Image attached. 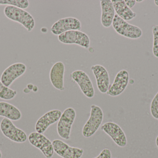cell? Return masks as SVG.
I'll return each instance as SVG.
<instances>
[{
  "label": "cell",
  "instance_id": "obj_1",
  "mask_svg": "<svg viewBox=\"0 0 158 158\" xmlns=\"http://www.w3.org/2000/svg\"><path fill=\"white\" fill-rule=\"evenodd\" d=\"M4 14L7 18L21 24L28 32H31L35 27V19L25 9L12 6H6L4 9Z\"/></svg>",
  "mask_w": 158,
  "mask_h": 158
},
{
  "label": "cell",
  "instance_id": "obj_2",
  "mask_svg": "<svg viewBox=\"0 0 158 158\" xmlns=\"http://www.w3.org/2000/svg\"><path fill=\"white\" fill-rule=\"evenodd\" d=\"M104 117L103 110L100 107L93 105L91 106L90 115L82 129V135L85 138L93 136L97 131Z\"/></svg>",
  "mask_w": 158,
  "mask_h": 158
},
{
  "label": "cell",
  "instance_id": "obj_3",
  "mask_svg": "<svg viewBox=\"0 0 158 158\" xmlns=\"http://www.w3.org/2000/svg\"><path fill=\"white\" fill-rule=\"evenodd\" d=\"M112 25L118 34L129 39H139L143 34V32L140 28L130 24L117 14L114 17Z\"/></svg>",
  "mask_w": 158,
  "mask_h": 158
},
{
  "label": "cell",
  "instance_id": "obj_4",
  "mask_svg": "<svg viewBox=\"0 0 158 158\" xmlns=\"http://www.w3.org/2000/svg\"><path fill=\"white\" fill-rule=\"evenodd\" d=\"M76 117V110L73 108H68L64 110L57 125V132L60 137L66 140L70 139L71 128Z\"/></svg>",
  "mask_w": 158,
  "mask_h": 158
},
{
  "label": "cell",
  "instance_id": "obj_5",
  "mask_svg": "<svg viewBox=\"0 0 158 158\" xmlns=\"http://www.w3.org/2000/svg\"><path fill=\"white\" fill-rule=\"evenodd\" d=\"M0 130L6 138L16 143H24L27 141V134L21 129L17 128L8 119L4 118L0 123Z\"/></svg>",
  "mask_w": 158,
  "mask_h": 158
},
{
  "label": "cell",
  "instance_id": "obj_6",
  "mask_svg": "<svg viewBox=\"0 0 158 158\" xmlns=\"http://www.w3.org/2000/svg\"><path fill=\"white\" fill-rule=\"evenodd\" d=\"M58 41L64 44H76L83 48L88 49L90 45L89 36L80 30L66 32L58 36Z\"/></svg>",
  "mask_w": 158,
  "mask_h": 158
},
{
  "label": "cell",
  "instance_id": "obj_7",
  "mask_svg": "<svg viewBox=\"0 0 158 158\" xmlns=\"http://www.w3.org/2000/svg\"><path fill=\"white\" fill-rule=\"evenodd\" d=\"M31 145L40 149L46 158H52L53 156L52 143L42 134L37 132L31 133L28 137Z\"/></svg>",
  "mask_w": 158,
  "mask_h": 158
},
{
  "label": "cell",
  "instance_id": "obj_8",
  "mask_svg": "<svg viewBox=\"0 0 158 158\" xmlns=\"http://www.w3.org/2000/svg\"><path fill=\"white\" fill-rule=\"evenodd\" d=\"M73 81L77 83L83 94L88 98H92L95 95V91L92 81L88 75L81 70H76L70 74Z\"/></svg>",
  "mask_w": 158,
  "mask_h": 158
},
{
  "label": "cell",
  "instance_id": "obj_9",
  "mask_svg": "<svg viewBox=\"0 0 158 158\" xmlns=\"http://www.w3.org/2000/svg\"><path fill=\"white\" fill-rule=\"evenodd\" d=\"M81 24L78 19L73 17L60 19L51 27V32L55 35H59L71 30H81Z\"/></svg>",
  "mask_w": 158,
  "mask_h": 158
},
{
  "label": "cell",
  "instance_id": "obj_10",
  "mask_svg": "<svg viewBox=\"0 0 158 158\" xmlns=\"http://www.w3.org/2000/svg\"><path fill=\"white\" fill-rule=\"evenodd\" d=\"M27 66L22 63H16L6 68L1 75L0 80L6 87H9L14 81L25 74Z\"/></svg>",
  "mask_w": 158,
  "mask_h": 158
},
{
  "label": "cell",
  "instance_id": "obj_11",
  "mask_svg": "<svg viewBox=\"0 0 158 158\" xmlns=\"http://www.w3.org/2000/svg\"><path fill=\"white\" fill-rule=\"evenodd\" d=\"M101 130L109 135L118 146L124 147L127 145V140L125 134L117 123L106 122L102 125Z\"/></svg>",
  "mask_w": 158,
  "mask_h": 158
},
{
  "label": "cell",
  "instance_id": "obj_12",
  "mask_svg": "<svg viewBox=\"0 0 158 158\" xmlns=\"http://www.w3.org/2000/svg\"><path fill=\"white\" fill-rule=\"evenodd\" d=\"M52 145L54 152L63 158H81L83 155V149L70 147L58 139L54 140Z\"/></svg>",
  "mask_w": 158,
  "mask_h": 158
},
{
  "label": "cell",
  "instance_id": "obj_13",
  "mask_svg": "<svg viewBox=\"0 0 158 158\" xmlns=\"http://www.w3.org/2000/svg\"><path fill=\"white\" fill-rule=\"evenodd\" d=\"M129 79V74L127 70H120L116 75L113 83L109 86L107 94L113 97L121 94L128 85Z\"/></svg>",
  "mask_w": 158,
  "mask_h": 158
},
{
  "label": "cell",
  "instance_id": "obj_14",
  "mask_svg": "<svg viewBox=\"0 0 158 158\" xmlns=\"http://www.w3.org/2000/svg\"><path fill=\"white\" fill-rule=\"evenodd\" d=\"M62 114L59 109H53L46 112L36 122L35 127L36 132L43 134L51 125L59 121Z\"/></svg>",
  "mask_w": 158,
  "mask_h": 158
},
{
  "label": "cell",
  "instance_id": "obj_15",
  "mask_svg": "<svg viewBox=\"0 0 158 158\" xmlns=\"http://www.w3.org/2000/svg\"><path fill=\"white\" fill-rule=\"evenodd\" d=\"M96 81L98 91L103 94L106 93L110 86V77L106 69L100 65H96L91 67Z\"/></svg>",
  "mask_w": 158,
  "mask_h": 158
},
{
  "label": "cell",
  "instance_id": "obj_16",
  "mask_svg": "<svg viewBox=\"0 0 158 158\" xmlns=\"http://www.w3.org/2000/svg\"><path fill=\"white\" fill-rule=\"evenodd\" d=\"M65 65L63 62L58 61L54 64L50 71V79L52 85L60 91L64 90V76Z\"/></svg>",
  "mask_w": 158,
  "mask_h": 158
},
{
  "label": "cell",
  "instance_id": "obj_17",
  "mask_svg": "<svg viewBox=\"0 0 158 158\" xmlns=\"http://www.w3.org/2000/svg\"><path fill=\"white\" fill-rule=\"evenodd\" d=\"M101 8V23L106 28L112 25L115 15V10L111 0L100 1Z\"/></svg>",
  "mask_w": 158,
  "mask_h": 158
},
{
  "label": "cell",
  "instance_id": "obj_18",
  "mask_svg": "<svg viewBox=\"0 0 158 158\" xmlns=\"http://www.w3.org/2000/svg\"><path fill=\"white\" fill-rule=\"evenodd\" d=\"M0 117L17 121L22 117V114L16 107L6 102H0Z\"/></svg>",
  "mask_w": 158,
  "mask_h": 158
},
{
  "label": "cell",
  "instance_id": "obj_19",
  "mask_svg": "<svg viewBox=\"0 0 158 158\" xmlns=\"http://www.w3.org/2000/svg\"><path fill=\"white\" fill-rule=\"evenodd\" d=\"M115 12L120 17L124 20H130L136 16V13L129 8L124 0H111Z\"/></svg>",
  "mask_w": 158,
  "mask_h": 158
},
{
  "label": "cell",
  "instance_id": "obj_20",
  "mask_svg": "<svg viewBox=\"0 0 158 158\" xmlns=\"http://www.w3.org/2000/svg\"><path fill=\"white\" fill-rule=\"evenodd\" d=\"M17 94L16 90L10 89L4 85L0 80V98L3 100H10L14 99Z\"/></svg>",
  "mask_w": 158,
  "mask_h": 158
},
{
  "label": "cell",
  "instance_id": "obj_21",
  "mask_svg": "<svg viewBox=\"0 0 158 158\" xmlns=\"http://www.w3.org/2000/svg\"><path fill=\"white\" fill-rule=\"evenodd\" d=\"M5 5L25 9L29 6V2L27 0H0V6Z\"/></svg>",
  "mask_w": 158,
  "mask_h": 158
},
{
  "label": "cell",
  "instance_id": "obj_22",
  "mask_svg": "<svg viewBox=\"0 0 158 158\" xmlns=\"http://www.w3.org/2000/svg\"><path fill=\"white\" fill-rule=\"evenodd\" d=\"M152 32L154 36L153 53L154 56L158 58V25L152 27Z\"/></svg>",
  "mask_w": 158,
  "mask_h": 158
},
{
  "label": "cell",
  "instance_id": "obj_23",
  "mask_svg": "<svg viewBox=\"0 0 158 158\" xmlns=\"http://www.w3.org/2000/svg\"><path fill=\"white\" fill-rule=\"evenodd\" d=\"M150 112L152 117L158 120V92L151 102Z\"/></svg>",
  "mask_w": 158,
  "mask_h": 158
},
{
  "label": "cell",
  "instance_id": "obj_24",
  "mask_svg": "<svg viewBox=\"0 0 158 158\" xmlns=\"http://www.w3.org/2000/svg\"><path fill=\"white\" fill-rule=\"evenodd\" d=\"M111 153L108 148L103 149L98 156L94 158H111Z\"/></svg>",
  "mask_w": 158,
  "mask_h": 158
},
{
  "label": "cell",
  "instance_id": "obj_25",
  "mask_svg": "<svg viewBox=\"0 0 158 158\" xmlns=\"http://www.w3.org/2000/svg\"><path fill=\"white\" fill-rule=\"evenodd\" d=\"M126 5L130 8H132L135 5L136 1L135 0H124Z\"/></svg>",
  "mask_w": 158,
  "mask_h": 158
},
{
  "label": "cell",
  "instance_id": "obj_26",
  "mask_svg": "<svg viewBox=\"0 0 158 158\" xmlns=\"http://www.w3.org/2000/svg\"><path fill=\"white\" fill-rule=\"evenodd\" d=\"M33 86H34V85H33V84L30 83V84H28L27 86V88L30 91H31V90H32Z\"/></svg>",
  "mask_w": 158,
  "mask_h": 158
},
{
  "label": "cell",
  "instance_id": "obj_27",
  "mask_svg": "<svg viewBox=\"0 0 158 158\" xmlns=\"http://www.w3.org/2000/svg\"><path fill=\"white\" fill-rule=\"evenodd\" d=\"M32 91H33V92H38V87H37V86H36V85H34V86H33V89H32Z\"/></svg>",
  "mask_w": 158,
  "mask_h": 158
},
{
  "label": "cell",
  "instance_id": "obj_28",
  "mask_svg": "<svg viewBox=\"0 0 158 158\" xmlns=\"http://www.w3.org/2000/svg\"><path fill=\"white\" fill-rule=\"evenodd\" d=\"M156 144L157 147L158 149V135L156 139Z\"/></svg>",
  "mask_w": 158,
  "mask_h": 158
},
{
  "label": "cell",
  "instance_id": "obj_29",
  "mask_svg": "<svg viewBox=\"0 0 158 158\" xmlns=\"http://www.w3.org/2000/svg\"><path fill=\"white\" fill-rule=\"evenodd\" d=\"M155 3L157 6H158V0H156V1H155Z\"/></svg>",
  "mask_w": 158,
  "mask_h": 158
},
{
  "label": "cell",
  "instance_id": "obj_30",
  "mask_svg": "<svg viewBox=\"0 0 158 158\" xmlns=\"http://www.w3.org/2000/svg\"><path fill=\"white\" fill-rule=\"evenodd\" d=\"M143 0H136V2H143Z\"/></svg>",
  "mask_w": 158,
  "mask_h": 158
},
{
  "label": "cell",
  "instance_id": "obj_31",
  "mask_svg": "<svg viewBox=\"0 0 158 158\" xmlns=\"http://www.w3.org/2000/svg\"><path fill=\"white\" fill-rule=\"evenodd\" d=\"M2 158V152H1V150H0V158Z\"/></svg>",
  "mask_w": 158,
  "mask_h": 158
}]
</instances>
